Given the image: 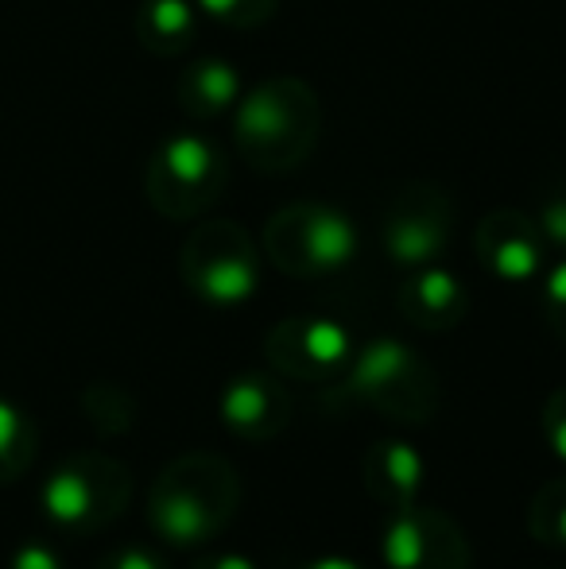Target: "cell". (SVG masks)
<instances>
[{
	"label": "cell",
	"instance_id": "6da1fadb",
	"mask_svg": "<svg viewBox=\"0 0 566 569\" xmlns=\"http://www.w3.org/2000/svg\"><path fill=\"white\" fill-rule=\"evenodd\" d=\"M241 508V477L221 453H179L148 492V523L159 542L195 550L214 542Z\"/></svg>",
	"mask_w": 566,
	"mask_h": 569
},
{
	"label": "cell",
	"instance_id": "7a4b0ae2",
	"mask_svg": "<svg viewBox=\"0 0 566 569\" xmlns=\"http://www.w3.org/2000/svg\"><path fill=\"white\" fill-rule=\"evenodd\" d=\"M318 136H322V106L302 78H268L237 101L234 143L252 171H295L310 159Z\"/></svg>",
	"mask_w": 566,
	"mask_h": 569
},
{
	"label": "cell",
	"instance_id": "3957f363",
	"mask_svg": "<svg viewBox=\"0 0 566 569\" xmlns=\"http://www.w3.org/2000/svg\"><path fill=\"white\" fill-rule=\"evenodd\" d=\"M334 383L346 399L400 422V427H427L443 403V383H438L430 360L396 338L361 345Z\"/></svg>",
	"mask_w": 566,
	"mask_h": 569
},
{
	"label": "cell",
	"instance_id": "277c9868",
	"mask_svg": "<svg viewBox=\"0 0 566 569\" xmlns=\"http://www.w3.org/2000/svg\"><path fill=\"white\" fill-rule=\"evenodd\" d=\"M132 500V472L117 457L82 450L62 457L39 488V508L59 531L93 535L125 516Z\"/></svg>",
	"mask_w": 566,
	"mask_h": 569
},
{
	"label": "cell",
	"instance_id": "5b68a950",
	"mask_svg": "<svg viewBox=\"0 0 566 569\" xmlns=\"http://www.w3.org/2000/svg\"><path fill=\"white\" fill-rule=\"evenodd\" d=\"M229 187V163L218 143L198 132H175L151 151L143 194L167 221H195L218 206Z\"/></svg>",
	"mask_w": 566,
	"mask_h": 569
},
{
	"label": "cell",
	"instance_id": "8992f818",
	"mask_svg": "<svg viewBox=\"0 0 566 569\" xmlns=\"http://www.w3.org/2000/svg\"><path fill=\"white\" fill-rule=\"evenodd\" d=\"M179 271L206 307H241L260 287V248L237 221H202L182 244Z\"/></svg>",
	"mask_w": 566,
	"mask_h": 569
},
{
	"label": "cell",
	"instance_id": "52a82bcc",
	"mask_svg": "<svg viewBox=\"0 0 566 569\" xmlns=\"http://www.w3.org/2000/svg\"><path fill=\"white\" fill-rule=\"evenodd\" d=\"M265 256L295 279L341 271L357 256V229L341 210L322 202H295L276 213L260 237Z\"/></svg>",
	"mask_w": 566,
	"mask_h": 569
},
{
	"label": "cell",
	"instance_id": "ba28073f",
	"mask_svg": "<svg viewBox=\"0 0 566 569\" xmlns=\"http://www.w3.org/2000/svg\"><path fill=\"white\" fill-rule=\"evenodd\" d=\"M354 333L322 315L284 318L268 330L265 360L276 376L299 383H334L354 360Z\"/></svg>",
	"mask_w": 566,
	"mask_h": 569
},
{
	"label": "cell",
	"instance_id": "9c48e42d",
	"mask_svg": "<svg viewBox=\"0 0 566 569\" xmlns=\"http://www.w3.org/2000/svg\"><path fill=\"white\" fill-rule=\"evenodd\" d=\"M380 562L385 569H469L474 555L446 511L435 508H393L380 527Z\"/></svg>",
	"mask_w": 566,
	"mask_h": 569
},
{
	"label": "cell",
	"instance_id": "30bf717a",
	"mask_svg": "<svg viewBox=\"0 0 566 569\" xmlns=\"http://www.w3.org/2000/svg\"><path fill=\"white\" fill-rule=\"evenodd\" d=\"M454 232V206L438 187L411 182L396 190L380 221V244L404 268H427L443 256Z\"/></svg>",
	"mask_w": 566,
	"mask_h": 569
},
{
	"label": "cell",
	"instance_id": "8fae6325",
	"mask_svg": "<svg viewBox=\"0 0 566 569\" xmlns=\"http://www.w3.org/2000/svg\"><path fill=\"white\" fill-rule=\"evenodd\" d=\"M474 252L481 268L500 283H532V279L544 276L547 240L532 213L493 210L477 221Z\"/></svg>",
	"mask_w": 566,
	"mask_h": 569
},
{
	"label": "cell",
	"instance_id": "7c38bea8",
	"mask_svg": "<svg viewBox=\"0 0 566 569\" xmlns=\"http://www.w3.org/2000/svg\"><path fill=\"white\" fill-rule=\"evenodd\" d=\"M218 415L226 430H234L245 442H272L291 427L295 399L287 391L284 376L276 372H237L221 388Z\"/></svg>",
	"mask_w": 566,
	"mask_h": 569
},
{
	"label": "cell",
	"instance_id": "4fadbf2b",
	"mask_svg": "<svg viewBox=\"0 0 566 569\" xmlns=\"http://www.w3.org/2000/svg\"><path fill=\"white\" fill-rule=\"evenodd\" d=\"M396 307H400L404 322L416 326V330L446 333L454 326H461V318L469 315V291L454 271L427 263V268H416L400 283Z\"/></svg>",
	"mask_w": 566,
	"mask_h": 569
},
{
	"label": "cell",
	"instance_id": "5bb4252c",
	"mask_svg": "<svg viewBox=\"0 0 566 569\" xmlns=\"http://www.w3.org/2000/svg\"><path fill=\"white\" fill-rule=\"evenodd\" d=\"M424 477H427L424 453L411 442H404V438H377L361 457L365 492L377 503H385L388 511L416 503L419 488H424Z\"/></svg>",
	"mask_w": 566,
	"mask_h": 569
},
{
	"label": "cell",
	"instance_id": "9a60e30c",
	"mask_svg": "<svg viewBox=\"0 0 566 569\" xmlns=\"http://www.w3.org/2000/svg\"><path fill=\"white\" fill-rule=\"evenodd\" d=\"M175 98H179L182 113L195 120H214L241 101V78L226 59H198L175 82Z\"/></svg>",
	"mask_w": 566,
	"mask_h": 569
},
{
	"label": "cell",
	"instance_id": "2e32d148",
	"mask_svg": "<svg viewBox=\"0 0 566 569\" xmlns=\"http://www.w3.org/2000/svg\"><path fill=\"white\" fill-rule=\"evenodd\" d=\"M137 43L156 59H175L198 36V8L190 0H140L137 16Z\"/></svg>",
	"mask_w": 566,
	"mask_h": 569
},
{
	"label": "cell",
	"instance_id": "e0dca14e",
	"mask_svg": "<svg viewBox=\"0 0 566 569\" xmlns=\"http://www.w3.org/2000/svg\"><path fill=\"white\" fill-rule=\"evenodd\" d=\"M39 450V430L20 403L0 396V485H12L31 469Z\"/></svg>",
	"mask_w": 566,
	"mask_h": 569
},
{
	"label": "cell",
	"instance_id": "ac0fdd59",
	"mask_svg": "<svg viewBox=\"0 0 566 569\" xmlns=\"http://www.w3.org/2000/svg\"><path fill=\"white\" fill-rule=\"evenodd\" d=\"M82 411L93 422V430L106 438H121L137 427V399L121 383H109V380L90 383L82 391Z\"/></svg>",
	"mask_w": 566,
	"mask_h": 569
},
{
	"label": "cell",
	"instance_id": "d6986e66",
	"mask_svg": "<svg viewBox=\"0 0 566 569\" xmlns=\"http://www.w3.org/2000/svg\"><path fill=\"white\" fill-rule=\"evenodd\" d=\"M528 535L539 547L566 550V477L547 480L528 503Z\"/></svg>",
	"mask_w": 566,
	"mask_h": 569
},
{
	"label": "cell",
	"instance_id": "ffe728a7",
	"mask_svg": "<svg viewBox=\"0 0 566 569\" xmlns=\"http://www.w3.org/2000/svg\"><path fill=\"white\" fill-rule=\"evenodd\" d=\"M195 8L202 16H210V20H218L221 28L252 31L272 20L280 0H195Z\"/></svg>",
	"mask_w": 566,
	"mask_h": 569
},
{
	"label": "cell",
	"instance_id": "44dd1931",
	"mask_svg": "<svg viewBox=\"0 0 566 569\" xmlns=\"http://www.w3.org/2000/svg\"><path fill=\"white\" fill-rule=\"evenodd\" d=\"M539 435H544L547 450L566 465V383L547 396L544 411H539Z\"/></svg>",
	"mask_w": 566,
	"mask_h": 569
},
{
	"label": "cell",
	"instance_id": "7402d4cb",
	"mask_svg": "<svg viewBox=\"0 0 566 569\" xmlns=\"http://www.w3.org/2000/svg\"><path fill=\"white\" fill-rule=\"evenodd\" d=\"M536 226H539V232H544L547 248H563L566 252V187L547 190L544 202H539Z\"/></svg>",
	"mask_w": 566,
	"mask_h": 569
},
{
	"label": "cell",
	"instance_id": "603a6c76",
	"mask_svg": "<svg viewBox=\"0 0 566 569\" xmlns=\"http://www.w3.org/2000/svg\"><path fill=\"white\" fill-rule=\"evenodd\" d=\"M544 318L555 338L566 345V260L544 276Z\"/></svg>",
	"mask_w": 566,
	"mask_h": 569
},
{
	"label": "cell",
	"instance_id": "cb8c5ba5",
	"mask_svg": "<svg viewBox=\"0 0 566 569\" xmlns=\"http://www.w3.org/2000/svg\"><path fill=\"white\" fill-rule=\"evenodd\" d=\"M93 569H167V562H163L159 550L140 547V542H125V547L101 555Z\"/></svg>",
	"mask_w": 566,
	"mask_h": 569
},
{
	"label": "cell",
	"instance_id": "d4e9b609",
	"mask_svg": "<svg viewBox=\"0 0 566 569\" xmlns=\"http://www.w3.org/2000/svg\"><path fill=\"white\" fill-rule=\"evenodd\" d=\"M8 569H67L62 558L54 555L47 542H23L12 558H8Z\"/></svg>",
	"mask_w": 566,
	"mask_h": 569
},
{
	"label": "cell",
	"instance_id": "484cf974",
	"mask_svg": "<svg viewBox=\"0 0 566 569\" xmlns=\"http://www.w3.org/2000/svg\"><path fill=\"white\" fill-rule=\"evenodd\" d=\"M195 569H260L257 558L241 555V550H210L195 562Z\"/></svg>",
	"mask_w": 566,
	"mask_h": 569
},
{
	"label": "cell",
	"instance_id": "4316f807",
	"mask_svg": "<svg viewBox=\"0 0 566 569\" xmlns=\"http://www.w3.org/2000/svg\"><path fill=\"white\" fill-rule=\"evenodd\" d=\"M299 569H365V566L354 562V558H346V555H322V558H310V562L299 566Z\"/></svg>",
	"mask_w": 566,
	"mask_h": 569
}]
</instances>
